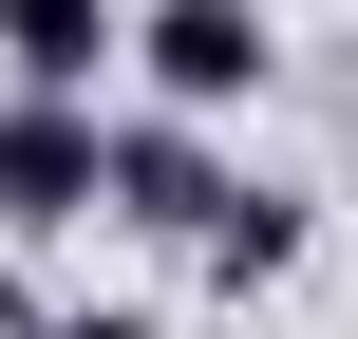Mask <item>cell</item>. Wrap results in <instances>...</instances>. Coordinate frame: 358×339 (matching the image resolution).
<instances>
[{
    "mask_svg": "<svg viewBox=\"0 0 358 339\" xmlns=\"http://www.w3.org/2000/svg\"><path fill=\"white\" fill-rule=\"evenodd\" d=\"M113 226V113L94 94H0V245Z\"/></svg>",
    "mask_w": 358,
    "mask_h": 339,
    "instance_id": "cell-1",
    "label": "cell"
},
{
    "mask_svg": "<svg viewBox=\"0 0 358 339\" xmlns=\"http://www.w3.org/2000/svg\"><path fill=\"white\" fill-rule=\"evenodd\" d=\"M132 75H151V113H245L264 75H283V19L264 0H132Z\"/></svg>",
    "mask_w": 358,
    "mask_h": 339,
    "instance_id": "cell-2",
    "label": "cell"
},
{
    "mask_svg": "<svg viewBox=\"0 0 358 339\" xmlns=\"http://www.w3.org/2000/svg\"><path fill=\"white\" fill-rule=\"evenodd\" d=\"M245 170H227V132L208 113H113V226H151V245H208V208H227Z\"/></svg>",
    "mask_w": 358,
    "mask_h": 339,
    "instance_id": "cell-3",
    "label": "cell"
},
{
    "mask_svg": "<svg viewBox=\"0 0 358 339\" xmlns=\"http://www.w3.org/2000/svg\"><path fill=\"white\" fill-rule=\"evenodd\" d=\"M132 75V0H0V94H94Z\"/></svg>",
    "mask_w": 358,
    "mask_h": 339,
    "instance_id": "cell-4",
    "label": "cell"
},
{
    "mask_svg": "<svg viewBox=\"0 0 358 339\" xmlns=\"http://www.w3.org/2000/svg\"><path fill=\"white\" fill-rule=\"evenodd\" d=\"M302 245H321V208H302V189H264V170H245V189H227V208H208V245H189V264H208V283H227V302H264V283H302Z\"/></svg>",
    "mask_w": 358,
    "mask_h": 339,
    "instance_id": "cell-5",
    "label": "cell"
},
{
    "mask_svg": "<svg viewBox=\"0 0 358 339\" xmlns=\"http://www.w3.org/2000/svg\"><path fill=\"white\" fill-rule=\"evenodd\" d=\"M38 339H151V321H132V302H76V321H38Z\"/></svg>",
    "mask_w": 358,
    "mask_h": 339,
    "instance_id": "cell-6",
    "label": "cell"
},
{
    "mask_svg": "<svg viewBox=\"0 0 358 339\" xmlns=\"http://www.w3.org/2000/svg\"><path fill=\"white\" fill-rule=\"evenodd\" d=\"M0 339H38V283H19V264H0Z\"/></svg>",
    "mask_w": 358,
    "mask_h": 339,
    "instance_id": "cell-7",
    "label": "cell"
}]
</instances>
